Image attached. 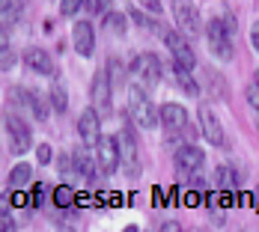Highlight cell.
Returning a JSON list of instances; mask_svg holds the SVG:
<instances>
[{
	"label": "cell",
	"mask_w": 259,
	"mask_h": 232,
	"mask_svg": "<svg viewBox=\"0 0 259 232\" xmlns=\"http://www.w3.org/2000/svg\"><path fill=\"white\" fill-rule=\"evenodd\" d=\"M102 24H104V30H110V33L122 36V33H125V24H128V21H125V15H122V12H107V15L102 18Z\"/></svg>",
	"instance_id": "cell-19"
},
{
	"label": "cell",
	"mask_w": 259,
	"mask_h": 232,
	"mask_svg": "<svg viewBox=\"0 0 259 232\" xmlns=\"http://www.w3.org/2000/svg\"><path fill=\"white\" fill-rule=\"evenodd\" d=\"M158 116H161V125L167 131H185L188 128V110L176 102H167L161 104V110H158Z\"/></svg>",
	"instance_id": "cell-11"
},
{
	"label": "cell",
	"mask_w": 259,
	"mask_h": 232,
	"mask_svg": "<svg viewBox=\"0 0 259 232\" xmlns=\"http://www.w3.org/2000/svg\"><path fill=\"white\" fill-rule=\"evenodd\" d=\"M48 102L57 113H66V107H69V99H66V89H63V83L60 80H54L51 89H48Z\"/></svg>",
	"instance_id": "cell-18"
},
{
	"label": "cell",
	"mask_w": 259,
	"mask_h": 232,
	"mask_svg": "<svg viewBox=\"0 0 259 232\" xmlns=\"http://www.w3.org/2000/svg\"><path fill=\"white\" fill-rule=\"evenodd\" d=\"M30 176H33L30 167H27V164H18V167H12V173H9V184H12V188H21V184L30 181Z\"/></svg>",
	"instance_id": "cell-24"
},
{
	"label": "cell",
	"mask_w": 259,
	"mask_h": 232,
	"mask_svg": "<svg viewBox=\"0 0 259 232\" xmlns=\"http://www.w3.org/2000/svg\"><path fill=\"white\" fill-rule=\"evenodd\" d=\"M78 9H83V0H63V9H60V12H63L66 18H75Z\"/></svg>",
	"instance_id": "cell-29"
},
{
	"label": "cell",
	"mask_w": 259,
	"mask_h": 232,
	"mask_svg": "<svg viewBox=\"0 0 259 232\" xmlns=\"http://www.w3.org/2000/svg\"><path fill=\"white\" fill-rule=\"evenodd\" d=\"M0 45H9V27L0 21Z\"/></svg>",
	"instance_id": "cell-35"
},
{
	"label": "cell",
	"mask_w": 259,
	"mask_h": 232,
	"mask_svg": "<svg viewBox=\"0 0 259 232\" xmlns=\"http://www.w3.org/2000/svg\"><path fill=\"white\" fill-rule=\"evenodd\" d=\"M250 42H253V48L259 51V21L253 24V30H250Z\"/></svg>",
	"instance_id": "cell-36"
},
{
	"label": "cell",
	"mask_w": 259,
	"mask_h": 232,
	"mask_svg": "<svg viewBox=\"0 0 259 232\" xmlns=\"http://www.w3.org/2000/svg\"><path fill=\"white\" fill-rule=\"evenodd\" d=\"M3 125H6V134H9V146H12V152L15 155H24L30 149V140H33V134L27 128L24 119H18L15 113H6L3 116Z\"/></svg>",
	"instance_id": "cell-5"
},
{
	"label": "cell",
	"mask_w": 259,
	"mask_h": 232,
	"mask_svg": "<svg viewBox=\"0 0 259 232\" xmlns=\"http://www.w3.org/2000/svg\"><path fill=\"white\" fill-rule=\"evenodd\" d=\"M221 21H224V27H227V33L233 36L235 30H238V24H235V15L233 12H221Z\"/></svg>",
	"instance_id": "cell-32"
},
{
	"label": "cell",
	"mask_w": 259,
	"mask_h": 232,
	"mask_svg": "<svg viewBox=\"0 0 259 232\" xmlns=\"http://www.w3.org/2000/svg\"><path fill=\"white\" fill-rule=\"evenodd\" d=\"M131 66H134V72L140 75V83H143V86H149V89L161 80V66H158L155 54H140Z\"/></svg>",
	"instance_id": "cell-9"
},
{
	"label": "cell",
	"mask_w": 259,
	"mask_h": 232,
	"mask_svg": "<svg viewBox=\"0 0 259 232\" xmlns=\"http://www.w3.org/2000/svg\"><path fill=\"white\" fill-rule=\"evenodd\" d=\"M24 63H27V69L39 72V75H51L54 72V57L45 51V48H27Z\"/></svg>",
	"instance_id": "cell-15"
},
{
	"label": "cell",
	"mask_w": 259,
	"mask_h": 232,
	"mask_svg": "<svg viewBox=\"0 0 259 232\" xmlns=\"http://www.w3.org/2000/svg\"><path fill=\"white\" fill-rule=\"evenodd\" d=\"M15 66V51L9 45H0V72H9Z\"/></svg>",
	"instance_id": "cell-28"
},
{
	"label": "cell",
	"mask_w": 259,
	"mask_h": 232,
	"mask_svg": "<svg viewBox=\"0 0 259 232\" xmlns=\"http://www.w3.org/2000/svg\"><path fill=\"white\" fill-rule=\"evenodd\" d=\"M200 125H203V134H206V140L211 146L224 143V125H221V119L214 116V110L208 104H200Z\"/></svg>",
	"instance_id": "cell-12"
},
{
	"label": "cell",
	"mask_w": 259,
	"mask_h": 232,
	"mask_svg": "<svg viewBox=\"0 0 259 232\" xmlns=\"http://www.w3.org/2000/svg\"><path fill=\"white\" fill-rule=\"evenodd\" d=\"M173 18L185 36H197L200 33V12L191 0H173Z\"/></svg>",
	"instance_id": "cell-6"
},
{
	"label": "cell",
	"mask_w": 259,
	"mask_h": 232,
	"mask_svg": "<svg viewBox=\"0 0 259 232\" xmlns=\"http://www.w3.org/2000/svg\"><path fill=\"white\" fill-rule=\"evenodd\" d=\"M206 77H208V89H211V96H214V99H227V83H224V77H218L214 69H206Z\"/></svg>",
	"instance_id": "cell-23"
},
{
	"label": "cell",
	"mask_w": 259,
	"mask_h": 232,
	"mask_svg": "<svg viewBox=\"0 0 259 232\" xmlns=\"http://www.w3.org/2000/svg\"><path fill=\"white\" fill-rule=\"evenodd\" d=\"M78 131H80V140H83L87 146H96V143H99V137H102V125H99V110H96V107H87V110L80 113Z\"/></svg>",
	"instance_id": "cell-10"
},
{
	"label": "cell",
	"mask_w": 259,
	"mask_h": 232,
	"mask_svg": "<svg viewBox=\"0 0 259 232\" xmlns=\"http://www.w3.org/2000/svg\"><path fill=\"white\" fill-rule=\"evenodd\" d=\"M6 12H9V15H15V12H18V6H15L12 0H0V15H6Z\"/></svg>",
	"instance_id": "cell-34"
},
{
	"label": "cell",
	"mask_w": 259,
	"mask_h": 232,
	"mask_svg": "<svg viewBox=\"0 0 259 232\" xmlns=\"http://www.w3.org/2000/svg\"><path fill=\"white\" fill-rule=\"evenodd\" d=\"M51 158H54V149L48 143H42V146L36 149V161H39V164H51Z\"/></svg>",
	"instance_id": "cell-30"
},
{
	"label": "cell",
	"mask_w": 259,
	"mask_h": 232,
	"mask_svg": "<svg viewBox=\"0 0 259 232\" xmlns=\"http://www.w3.org/2000/svg\"><path fill=\"white\" fill-rule=\"evenodd\" d=\"M256 80H259V69H256Z\"/></svg>",
	"instance_id": "cell-38"
},
{
	"label": "cell",
	"mask_w": 259,
	"mask_h": 232,
	"mask_svg": "<svg viewBox=\"0 0 259 232\" xmlns=\"http://www.w3.org/2000/svg\"><path fill=\"white\" fill-rule=\"evenodd\" d=\"M12 206H27V197L24 194H15V197H12Z\"/></svg>",
	"instance_id": "cell-37"
},
{
	"label": "cell",
	"mask_w": 259,
	"mask_h": 232,
	"mask_svg": "<svg viewBox=\"0 0 259 232\" xmlns=\"http://www.w3.org/2000/svg\"><path fill=\"white\" fill-rule=\"evenodd\" d=\"M119 155H122V167H125V173L128 176H140V170H143V161H140V146H137V140H134V131L128 125H122L119 131Z\"/></svg>",
	"instance_id": "cell-3"
},
{
	"label": "cell",
	"mask_w": 259,
	"mask_h": 232,
	"mask_svg": "<svg viewBox=\"0 0 259 232\" xmlns=\"http://www.w3.org/2000/svg\"><path fill=\"white\" fill-rule=\"evenodd\" d=\"M107 75H110V83L125 86V66H122L119 57H110V63H107Z\"/></svg>",
	"instance_id": "cell-22"
},
{
	"label": "cell",
	"mask_w": 259,
	"mask_h": 232,
	"mask_svg": "<svg viewBox=\"0 0 259 232\" xmlns=\"http://www.w3.org/2000/svg\"><path fill=\"white\" fill-rule=\"evenodd\" d=\"M72 42H75L80 57H93V51H96V30H93V24L90 21H78L75 30H72Z\"/></svg>",
	"instance_id": "cell-13"
},
{
	"label": "cell",
	"mask_w": 259,
	"mask_h": 232,
	"mask_svg": "<svg viewBox=\"0 0 259 232\" xmlns=\"http://www.w3.org/2000/svg\"><path fill=\"white\" fill-rule=\"evenodd\" d=\"M30 110L36 113V119H48V113H51V102H45L36 89H30Z\"/></svg>",
	"instance_id": "cell-20"
},
{
	"label": "cell",
	"mask_w": 259,
	"mask_h": 232,
	"mask_svg": "<svg viewBox=\"0 0 259 232\" xmlns=\"http://www.w3.org/2000/svg\"><path fill=\"white\" fill-rule=\"evenodd\" d=\"M72 203H75V191H72L69 184H57V188H54V206L69 208Z\"/></svg>",
	"instance_id": "cell-21"
},
{
	"label": "cell",
	"mask_w": 259,
	"mask_h": 232,
	"mask_svg": "<svg viewBox=\"0 0 259 232\" xmlns=\"http://www.w3.org/2000/svg\"><path fill=\"white\" fill-rule=\"evenodd\" d=\"M173 77H176V83L182 86V92H185V96H194V99H197V96L203 92V86L194 80L191 69H185V66H179V63H173Z\"/></svg>",
	"instance_id": "cell-16"
},
{
	"label": "cell",
	"mask_w": 259,
	"mask_h": 232,
	"mask_svg": "<svg viewBox=\"0 0 259 232\" xmlns=\"http://www.w3.org/2000/svg\"><path fill=\"white\" fill-rule=\"evenodd\" d=\"M110 92H113V83H110V75L107 72H96L93 77V86H90V102L99 113H107L110 110Z\"/></svg>",
	"instance_id": "cell-8"
},
{
	"label": "cell",
	"mask_w": 259,
	"mask_h": 232,
	"mask_svg": "<svg viewBox=\"0 0 259 232\" xmlns=\"http://www.w3.org/2000/svg\"><path fill=\"white\" fill-rule=\"evenodd\" d=\"M161 36H164V45H167L170 54H173V63H179V66H185V69H194V66H197V57H194V51H191V45L182 39L179 33L164 30Z\"/></svg>",
	"instance_id": "cell-7"
},
{
	"label": "cell",
	"mask_w": 259,
	"mask_h": 232,
	"mask_svg": "<svg viewBox=\"0 0 259 232\" xmlns=\"http://www.w3.org/2000/svg\"><path fill=\"white\" fill-rule=\"evenodd\" d=\"M203 161H206V155L200 146H179L176 149V167L182 173H197L203 167Z\"/></svg>",
	"instance_id": "cell-14"
},
{
	"label": "cell",
	"mask_w": 259,
	"mask_h": 232,
	"mask_svg": "<svg viewBox=\"0 0 259 232\" xmlns=\"http://www.w3.org/2000/svg\"><path fill=\"white\" fill-rule=\"evenodd\" d=\"M128 119L137 128H155V122H161L143 86H128Z\"/></svg>",
	"instance_id": "cell-1"
},
{
	"label": "cell",
	"mask_w": 259,
	"mask_h": 232,
	"mask_svg": "<svg viewBox=\"0 0 259 232\" xmlns=\"http://www.w3.org/2000/svg\"><path fill=\"white\" fill-rule=\"evenodd\" d=\"M72 164H75V173H78V176H83V179H96L99 164H93V158H90L87 152H75Z\"/></svg>",
	"instance_id": "cell-17"
},
{
	"label": "cell",
	"mask_w": 259,
	"mask_h": 232,
	"mask_svg": "<svg viewBox=\"0 0 259 232\" xmlns=\"http://www.w3.org/2000/svg\"><path fill=\"white\" fill-rule=\"evenodd\" d=\"M96 164H99V173L102 176H113L122 164V155H119V140L110 137V134H102L99 143H96Z\"/></svg>",
	"instance_id": "cell-2"
},
{
	"label": "cell",
	"mask_w": 259,
	"mask_h": 232,
	"mask_svg": "<svg viewBox=\"0 0 259 232\" xmlns=\"http://www.w3.org/2000/svg\"><path fill=\"white\" fill-rule=\"evenodd\" d=\"M256 125H259V122H256Z\"/></svg>",
	"instance_id": "cell-39"
},
{
	"label": "cell",
	"mask_w": 259,
	"mask_h": 232,
	"mask_svg": "<svg viewBox=\"0 0 259 232\" xmlns=\"http://www.w3.org/2000/svg\"><path fill=\"white\" fill-rule=\"evenodd\" d=\"M214 181H218L221 188H235V173L230 167H218V170H214Z\"/></svg>",
	"instance_id": "cell-27"
},
{
	"label": "cell",
	"mask_w": 259,
	"mask_h": 232,
	"mask_svg": "<svg viewBox=\"0 0 259 232\" xmlns=\"http://www.w3.org/2000/svg\"><path fill=\"white\" fill-rule=\"evenodd\" d=\"M206 42H208V48H211L214 57H221V60H233V42H230V33H227V27H224L221 18L208 21Z\"/></svg>",
	"instance_id": "cell-4"
},
{
	"label": "cell",
	"mask_w": 259,
	"mask_h": 232,
	"mask_svg": "<svg viewBox=\"0 0 259 232\" xmlns=\"http://www.w3.org/2000/svg\"><path fill=\"white\" fill-rule=\"evenodd\" d=\"M131 18H134V21H137L140 27H146V30H158V33H164V27L158 24L155 18H149L143 9H134V12H131Z\"/></svg>",
	"instance_id": "cell-26"
},
{
	"label": "cell",
	"mask_w": 259,
	"mask_h": 232,
	"mask_svg": "<svg viewBox=\"0 0 259 232\" xmlns=\"http://www.w3.org/2000/svg\"><path fill=\"white\" fill-rule=\"evenodd\" d=\"M83 12H90V15H107L110 12V0H83Z\"/></svg>",
	"instance_id": "cell-25"
},
{
	"label": "cell",
	"mask_w": 259,
	"mask_h": 232,
	"mask_svg": "<svg viewBox=\"0 0 259 232\" xmlns=\"http://www.w3.org/2000/svg\"><path fill=\"white\" fill-rule=\"evenodd\" d=\"M247 102H250V104L259 110V80H253V83L247 86Z\"/></svg>",
	"instance_id": "cell-33"
},
{
	"label": "cell",
	"mask_w": 259,
	"mask_h": 232,
	"mask_svg": "<svg viewBox=\"0 0 259 232\" xmlns=\"http://www.w3.org/2000/svg\"><path fill=\"white\" fill-rule=\"evenodd\" d=\"M140 3V9H149V15H161L164 9H161V0H137Z\"/></svg>",
	"instance_id": "cell-31"
}]
</instances>
